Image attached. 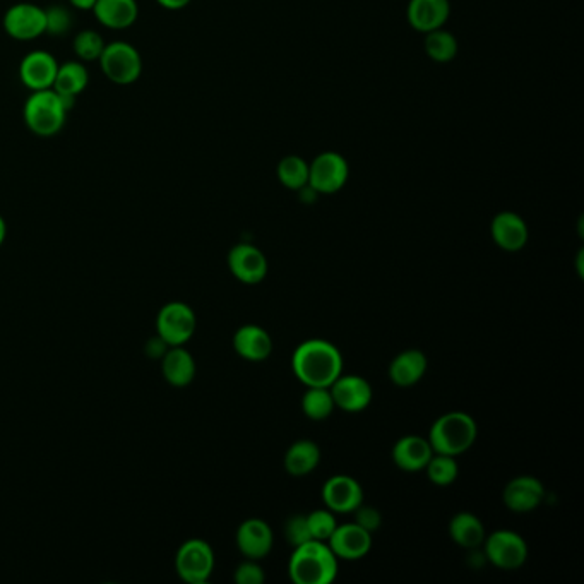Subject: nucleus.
Instances as JSON below:
<instances>
[{"instance_id":"f257e3e1","label":"nucleus","mask_w":584,"mask_h":584,"mask_svg":"<svg viewBox=\"0 0 584 584\" xmlns=\"http://www.w3.org/2000/svg\"><path fill=\"white\" fill-rule=\"evenodd\" d=\"M292 369L307 388H331L343 374V357L329 341H304L293 352Z\"/></svg>"},{"instance_id":"f03ea898","label":"nucleus","mask_w":584,"mask_h":584,"mask_svg":"<svg viewBox=\"0 0 584 584\" xmlns=\"http://www.w3.org/2000/svg\"><path fill=\"white\" fill-rule=\"evenodd\" d=\"M72 107L74 100L59 95L54 88L31 91L30 98L24 103V124L35 136L52 138L66 126L67 114Z\"/></svg>"},{"instance_id":"7ed1b4c3","label":"nucleus","mask_w":584,"mask_h":584,"mask_svg":"<svg viewBox=\"0 0 584 584\" xmlns=\"http://www.w3.org/2000/svg\"><path fill=\"white\" fill-rule=\"evenodd\" d=\"M288 574L297 584H329L338 576V557L326 542L310 540L293 549Z\"/></svg>"},{"instance_id":"20e7f679","label":"nucleus","mask_w":584,"mask_h":584,"mask_svg":"<svg viewBox=\"0 0 584 584\" xmlns=\"http://www.w3.org/2000/svg\"><path fill=\"white\" fill-rule=\"evenodd\" d=\"M478 427L468 413L451 412L437 418L430 429L429 442L434 453L459 456L477 441Z\"/></svg>"},{"instance_id":"39448f33","label":"nucleus","mask_w":584,"mask_h":584,"mask_svg":"<svg viewBox=\"0 0 584 584\" xmlns=\"http://www.w3.org/2000/svg\"><path fill=\"white\" fill-rule=\"evenodd\" d=\"M98 62L105 78L119 86L134 84L143 74V57L138 48L122 40L107 43Z\"/></svg>"},{"instance_id":"423d86ee","label":"nucleus","mask_w":584,"mask_h":584,"mask_svg":"<svg viewBox=\"0 0 584 584\" xmlns=\"http://www.w3.org/2000/svg\"><path fill=\"white\" fill-rule=\"evenodd\" d=\"M175 571L185 583H206L215 571V552L211 545L201 538L182 543L175 555Z\"/></svg>"},{"instance_id":"0eeeda50","label":"nucleus","mask_w":584,"mask_h":584,"mask_svg":"<svg viewBox=\"0 0 584 584\" xmlns=\"http://www.w3.org/2000/svg\"><path fill=\"white\" fill-rule=\"evenodd\" d=\"M197 328L196 312L184 302L163 305L156 316V336L168 346H184Z\"/></svg>"},{"instance_id":"6e6552de","label":"nucleus","mask_w":584,"mask_h":584,"mask_svg":"<svg viewBox=\"0 0 584 584\" xmlns=\"http://www.w3.org/2000/svg\"><path fill=\"white\" fill-rule=\"evenodd\" d=\"M485 555L495 567L502 571H516L528 559V545L518 533L511 530H497L485 537Z\"/></svg>"},{"instance_id":"1a4fd4ad","label":"nucleus","mask_w":584,"mask_h":584,"mask_svg":"<svg viewBox=\"0 0 584 584\" xmlns=\"http://www.w3.org/2000/svg\"><path fill=\"white\" fill-rule=\"evenodd\" d=\"M4 30L7 35L19 42H30L40 38L47 33L45 9L33 2L14 4L4 14Z\"/></svg>"},{"instance_id":"9d476101","label":"nucleus","mask_w":584,"mask_h":584,"mask_svg":"<svg viewBox=\"0 0 584 584\" xmlns=\"http://www.w3.org/2000/svg\"><path fill=\"white\" fill-rule=\"evenodd\" d=\"M350 167L340 153L326 151L309 165V185L317 194H334L345 187Z\"/></svg>"},{"instance_id":"9b49d317","label":"nucleus","mask_w":584,"mask_h":584,"mask_svg":"<svg viewBox=\"0 0 584 584\" xmlns=\"http://www.w3.org/2000/svg\"><path fill=\"white\" fill-rule=\"evenodd\" d=\"M59 62L47 50H33L19 64V79L30 91L54 88Z\"/></svg>"},{"instance_id":"f8f14e48","label":"nucleus","mask_w":584,"mask_h":584,"mask_svg":"<svg viewBox=\"0 0 584 584\" xmlns=\"http://www.w3.org/2000/svg\"><path fill=\"white\" fill-rule=\"evenodd\" d=\"M228 268L245 285H257L268 275V259L256 245L239 244L228 252Z\"/></svg>"},{"instance_id":"ddd939ff","label":"nucleus","mask_w":584,"mask_h":584,"mask_svg":"<svg viewBox=\"0 0 584 584\" xmlns=\"http://www.w3.org/2000/svg\"><path fill=\"white\" fill-rule=\"evenodd\" d=\"M329 549L343 561H360L372 547V533L357 523L336 526L328 540Z\"/></svg>"},{"instance_id":"4468645a","label":"nucleus","mask_w":584,"mask_h":584,"mask_svg":"<svg viewBox=\"0 0 584 584\" xmlns=\"http://www.w3.org/2000/svg\"><path fill=\"white\" fill-rule=\"evenodd\" d=\"M322 499L333 513H353L360 504H364V490L355 478L336 475L324 483Z\"/></svg>"},{"instance_id":"2eb2a0df","label":"nucleus","mask_w":584,"mask_h":584,"mask_svg":"<svg viewBox=\"0 0 584 584\" xmlns=\"http://www.w3.org/2000/svg\"><path fill=\"white\" fill-rule=\"evenodd\" d=\"M334 405L348 413L364 412L372 401V388L364 377L341 374L329 388Z\"/></svg>"},{"instance_id":"dca6fc26","label":"nucleus","mask_w":584,"mask_h":584,"mask_svg":"<svg viewBox=\"0 0 584 584\" xmlns=\"http://www.w3.org/2000/svg\"><path fill=\"white\" fill-rule=\"evenodd\" d=\"M502 499L507 509H511L513 513H530L545 499V487L538 478L523 475L507 483Z\"/></svg>"},{"instance_id":"f3484780","label":"nucleus","mask_w":584,"mask_h":584,"mask_svg":"<svg viewBox=\"0 0 584 584\" xmlns=\"http://www.w3.org/2000/svg\"><path fill=\"white\" fill-rule=\"evenodd\" d=\"M275 535L263 519H247L237 530V547L252 561H261L273 549Z\"/></svg>"},{"instance_id":"a211bd4d","label":"nucleus","mask_w":584,"mask_h":584,"mask_svg":"<svg viewBox=\"0 0 584 584\" xmlns=\"http://www.w3.org/2000/svg\"><path fill=\"white\" fill-rule=\"evenodd\" d=\"M490 233L495 244L507 252L521 251L530 239L526 221L513 211H502L495 216L490 225Z\"/></svg>"},{"instance_id":"6ab92c4d","label":"nucleus","mask_w":584,"mask_h":584,"mask_svg":"<svg viewBox=\"0 0 584 584\" xmlns=\"http://www.w3.org/2000/svg\"><path fill=\"white\" fill-rule=\"evenodd\" d=\"M451 14L449 0H410L408 4V21L418 33H430L439 30L447 23Z\"/></svg>"},{"instance_id":"aec40b11","label":"nucleus","mask_w":584,"mask_h":584,"mask_svg":"<svg viewBox=\"0 0 584 584\" xmlns=\"http://www.w3.org/2000/svg\"><path fill=\"white\" fill-rule=\"evenodd\" d=\"M233 348L237 355L249 362H263L273 352V340L266 329L247 324L237 329L233 336Z\"/></svg>"},{"instance_id":"412c9836","label":"nucleus","mask_w":584,"mask_h":584,"mask_svg":"<svg viewBox=\"0 0 584 584\" xmlns=\"http://www.w3.org/2000/svg\"><path fill=\"white\" fill-rule=\"evenodd\" d=\"M161 374L173 388H185L196 377V360L184 346H170L161 357Z\"/></svg>"},{"instance_id":"4be33fe9","label":"nucleus","mask_w":584,"mask_h":584,"mask_svg":"<svg viewBox=\"0 0 584 584\" xmlns=\"http://www.w3.org/2000/svg\"><path fill=\"white\" fill-rule=\"evenodd\" d=\"M96 21L110 30H127L138 21L136 0H96L93 7Z\"/></svg>"},{"instance_id":"5701e85b","label":"nucleus","mask_w":584,"mask_h":584,"mask_svg":"<svg viewBox=\"0 0 584 584\" xmlns=\"http://www.w3.org/2000/svg\"><path fill=\"white\" fill-rule=\"evenodd\" d=\"M434 456V449L429 439L418 436L401 437L393 447L394 465L403 471L425 470L430 458Z\"/></svg>"},{"instance_id":"b1692460","label":"nucleus","mask_w":584,"mask_h":584,"mask_svg":"<svg viewBox=\"0 0 584 584\" xmlns=\"http://www.w3.org/2000/svg\"><path fill=\"white\" fill-rule=\"evenodd\" d=\"M427 365L429 362L424 352L405 350L400 355H396L389 365V379L400 388H410L422 381V377L427 372Z\"/></svg>"},{"instance_id":"393cba45","label":"nucleus","mask_w":584,"mask_h":584,"mask_svg":"<svg viewBox=\"0 0 584 584\" xmlns=\"http://www.w3.org/2000/svg\"><path fill=\"white\" fill-rule=\"evenodd\" d=\"M449 535L461 549H478L485 542V526L473 513L454 514L449 523Z\"/></svg>"},{"instance_id":"a878e982","label":"nucleus","mask_w":584,"mask_h":584,"mask_svg":"<svg viewBox=\"0 0 584 584\" xmlns=\"http://www.w3.org/2000/svg\"><path fill=\"white\" fill-rule=\"evenodd\" d=\"M90 84V72L81 60H69L59 64L54 90L69 100H76Z\"/></svg>"},{"instance_id":"bb28decb","label":"nucleus","mask_w":584,"mask_h":584,"mask_svg":"<svg viewBox=\"0 0 584 584\" xmlns=\"http://www.w3.org/2000/svg\"><path fill=\"white\" fill-rule=\"evenodd\" d=\"M321 461V449L316 442L297 441L288 447L285 468L292 477H305L316 470Z\"/></svg>"},{"instance_id":"cd10ccee","label":"nucleus","mask_w":584,"mask_h":584,"mask_svg":"<svg viewBox=\"0 0 584 584\" xmlns=\"http://www.w3.org/2000/svg\"><path fill=\"white\" fill-rule=\"evenodd\" d=\"M425 52L434 62L446 64L458 54V40L454 38L453 33L442 28L430 31L425 33Z\"/></svg>"},{"instance_id":"c85d7f7f","label":"nucleus","mask_w":584,"mask_h":584,"mask_svg":"<svg viewBox=\"0 0 584 584\" xmlns=\"http://www.w3.org/2000/svg\"><path fill=\"white\" fill-rule=\"evenodd\" d=\"M278 180L290 191H300L309 185V163L300 156H287L278 163Z\"/></svg>"},{"instance_id":"c756f323","label":"nucleus","mask_w":584,"mask_h":584,"mask_svg":"<svg viewBox=\"0 0 584 584\" xmlns=\"http://www.w3.org/2000/svg\"><path fill=\"white\" fill-rule=\"evenodd\" d=\"M333 394L329 388H309L302 398V410L310 420H326L334 412Z\"/></svg>"},{"instance_id":"7c9ffc66","label":"nucleus","mask_w":584,"mask_h":584,"mask_svg":"<svg viewBox=\"0 0 584 584\" xmlns=\"http://www.w3.org/2000/svg\"><path fill=\"white\" fill-rule=\"evenodd\" d=\"M427 477L430 482L436 483L439 487H447L456 482L459 475L458 461L453 456L446 454H437L430 458L429 463L425 466Z\"/></svg>"},{"instance_id":"2f4dec72","label":"nucleus","mask_w":584,"mask_h":584,"mask_svg":"<svg viewBox=\"0 0 584 584\" xmlns=\"http://www.w3.org/2000/svg\"><path fill=\"white\" fill-rule=\"evenodd\" d=\"M105 45L107 43H105L103 36L98 31L83 30L74 36L72 50H74V54H76L78 60L86 64V62H95V60L100 59Z\"/></svg>"},{"instance_id":"473e14b6","label":"nucleus","mask_w":584,"mask_h":584,"mask_svg":"<svg viewBox=\"0 0 584 584\" xmlns=\"http://www.w3.org/2000/svg\"><path fill=\"white\" fill-rule=\"evenodd\" d=\"M307 523H309L310 537L317 542H328L338 526L333 511L329 509H317L307 514Z\"/></svg>"},{"instance_id":"72a5a7b5","label":"nucleus","mask_w":584,"mask_h":584,"mask_svg":"<svg viewBox=\"0 0 584 584\" xmlns=\"http://www.w3.org/2000/svg\"><path fill=\"white\" fill-rule=\"evenodd\" d=\"M47 33L52 36H64L72 28V14L64 6H52L45 9Z\"/></svg>"},{"instance_id":"f704fd0d","label":"nucleus","mask_w":584,"mask_h":584,"mask_svg":"<svg viewBox=\"0 0 584 584\" xmlns=\"http://www.w3.org/2000/svg\"><path fill=\"white\" fill-rule=\"evenodd\" d=\"M285 537H287L288 543L292 545L293 549L298 547V545H304V543L310 542L312 537H310L307 516H304V514H295V516L288 519L287 525H285Z\"/></svg>"},{"instance_id":"c9c22d12","label":"nucleus","mask_w":584,"mask_h":584,"mask_svg":"<svg viewBox=\"0 0 584 584\" xmlns=\"http://www.w3.org/2000/svg\"><path fill=\"white\" fill-rule=\"evenodd\" d=\"M233 579L237 584H263L266 576H264L263 567L259 566L257 561L249 559L235 569Z\"/></svg>"},{"instance_id":"e433bc0d","label":"nucleus","mask_w":584,"mask_h":584,"mask_svg":"<svg viewBox=\"0 0 584 584\" xmlns=\"http://www.w3.org/2000/svg\"><path fill=\"white\" fill-rule=\"evenodd\" d=\"M353 513H357V521H355L357 525L362 526V528L370 531V533L379 530V526H381V513L377 509H374V507H364V504H360Z\"/></svg>"},{"instance_id":"4c0bfd02","label":"nucleus","mask_w":584,"mask_h":584,"mask_svg":"<svg viewBox=\"0 0 584 584\" xmlns=\"http://www.w3.org/2000/svg\"><path fill=\"white\" fill-rule=\"evenodd\" d=\"M170 346L165 343V341L161 340V338H153V340L148 341V346H146V352H148L149 357L153 358H161L165 355Z\"/></svg>"},{"instance_id":"58836bf2","label":"nucleus","mask_w":584,"mask_h":584,"mask_svg":"<svg viewBox=\"0 0 584 584\" xmlns=\"http://www.w3.org/2000/svg\"><path fill=\"white\" fill-rule=\"evenodd\" d=\"M161 7H165L168 11H179L184 7L189 6L192 0H156Z\"/></svg>"},{"instance_id":"ea45409f","label":"nucleus","mask_w":584,"mask_h":584,"mask_svg":"<svg viewBox=\"0 0 584 584\" xmlns=\"http://www.w3.org/2000/svg\"><path fill=\"white\" fill-rule=\"evenodd\" d=\"M72 7L76 9H81V11H93L95 7L96 0H69Z\"/></svg>"},{"instance_id":"a19ab883","label":"nucleus","mask_w":584,"mask_h":584,"mask_svg":"<svg viewBox=\"0 0 584 584\" xmlns=\"http://www.w3.org/2000/svg\"><path fill=\"white\" fill-rule=\"evenodd\" d=\"M6 237H7L6 220H4V218H2V215H0V247H2V244H4V242H6Z\"/></svg>"}]
</instances>
